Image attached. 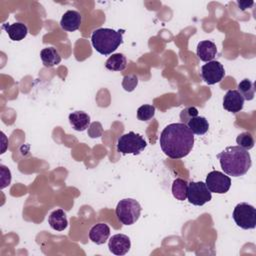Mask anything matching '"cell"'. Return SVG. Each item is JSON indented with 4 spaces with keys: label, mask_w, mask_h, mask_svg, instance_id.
<instances>
[{
    "label": "cell",
    "mask_w": 256,
    "mask_h": 256,
    "mask_svg": "<svg viewBox=\"0 0 256 256\" xmlns=\"http://www.w3.org/2000/svg\"><path fill=\"white\" fill-rule=\"evenodd\" d=\"M159 143L165 155L171 159H180L191 152L194 134L184 123H171L162 130Z\"/></svg>",
    "instance_id": "cell-1"
},
{
    "label": "cell",
    "mask_w": 256,
    "mask_h": 256,
    "mask_svg": "<svg viewBox=\"0 0 256 256\" xmlns=\"http://www.w3.org/2000/svg\"><path fill=\"white\" fill-rule=\"evenodd\" d=\"M220 166L225 174L233 177L243 176L251 167L249 152L240 146H229L217 154Z\"/></svg>",
    "instance_id": "cell-2"
},
{
    "label": "cell",
    "mask_w": 256,
    "mask_h": 256,
    "mask_svg": "<svg viewBox=\"0 0 256 256\" xmlns=\"http://www.w3.org/2000/svg\"><path fill=\"white\" fill-rule=\"evenodd\" d=\"M123 42V30L116 31L110 28H98L91 35L94 49L102 55H110Z\"/></svg>",
    "instance_id": "cell-3"
},
{
    "label": "cell",
    "mask_w": 256,
    "mask_h": 256,
    "mask_svg": "<svg viewBox=\"0 0 256 256\" xmlns=\"http://www.w3.org/2000/svg\"><path fill=\"white\" fill-rule=\"evenodd\" d=\"M141 206L139 202L132 198H125L118 202L115 212L118 220L124 225L134 224L140 217Z\"/></svg>",
    "instance_id": "cell-4"
},
{
    "label": "cell",
    "mask_w": 256,
    "mask_h": 256,
    "mask_svg": "<svg viewBox=\"0 0 256 256\" xmlns=\"http://www.w3.org/2000/svg\"><path fill=\"white\" fill-rule=\"evenodd\" d=\"M147 146V142L140 134L133 131L123 134L119 137L117 142V151L121 154H140Z\"/></svg>",
    "instance_id": "cell-5"
},
{
    "label": "cell",
    "mask_w": 256,
    "mask_h": 256,
    "mask_svg": "<svg viewBox=\"0 0 256 256\" xmlns=\"http://www.w3.org/2000/svg\"><path fill=\"white\" fill-rule=\"evenodd\" d=\"M232 217L237 226L242 229H254L256 227V209L245 202L239 203L233 210Z\"/></svg>",
    "instance_id": "cell-6"
},
{
    "label": "cell",
    "mask_w": 256,
    "mask_h": 256,
    "mask_svg": "<svg viewBox=\"0 0 256 256\" xmlns=\"http://www.w3.org/2000/svg\"><path fill=\"white\" fill-rule=\"evenodd\" d=\"M212 198L210 190L207 188L206 184L202 181L194 182L191 181L188 183L187 190V199L189 203L195 206H202L205 203L209 202Z\"/></svg>",
    "instance_id": "cell-7"
},
{
    "label": "cell",
    "mask_w": 256,
    "mask_h": 256,
    "mask_svg": "<svg viewBox=\"0 0 256 256\" xmlns=\"http://www.w3.org/2000/svg\"><path fill=\"white\" fill-rule=\"evenodd\" d=\"M205 184L211 193L224 194L228 192L231 187V179L224 173L213 170L208 173Z\"/></svg>",
    "instance_id": "cell-8"
},
{
    "label": "cell",
    "mask_w": 256,
    "mask_h": 256,
    "mask_svg": "<svg viewBox=\"0 0 256 256\" xmlns=\"http://www.w3.org/2000/svg\"><path fill=\"white\" fill-rule=\"evenodd\" d=\"M201 76L208 85L219 83L225 76L223 65L216 60H212L204 64L201 68Z\"/></svg>",
    "instance_id": "cell-9"
},
{
    "label": "cell",
    "mask_w": 256,
    "mask_h": 256,
    "mask_svg": "<svg viewBox=\"0 0 256 256\" xmlns=\"http://www.w3.org/2000/svg\"><path fill=\"white\" fill-rule=\"evenodd\" d=\"M131 247L130 239L125 234H115L108 242V248L114 255H125Z\"/></svg>",
    "instance_id": "cell-10"
},
{
    "label": "cell",
    "mask_w": 256,
    "mask_h": 256,
    "mask_svg": "<svg viewBox=\"0 0 256 256\" xmlns=\"http://www.w3.org/2000/svg\"><path fill=\"white\" fill-rule=\"evenodd\" d=\"M244 98L237 90H228L223 98V108L229 112L237 113L243 109Z\"/></svg>",
    "instance_id": "cell-11"
},
{
    "label": "cell",
    "mask_w": 256,
    "mask_h": 256,
    "mask_svg": "<svg viewBox=\"0 0 256 256\" xmlns=\"http://www.w3.org/2000/svg\"><path fill=\"white\" fill-rule=\"evenodd\" d=\"M82 21L81 14L76 10L66 11L60 21V26L63 30L68 32H73L79 29Z\"/></svg>",
    "instance_id": "cell-12"
},
{
    "label": "cell",
    "mask_w": 256,
    "mask_h": 256,
    "mask_svg": "<svg viewBox=\"0 0 256 256\" xmlns=\"http://www.w3.org/2000/svg\"><path fill=\"white\" fill-rule=\"evenodd\" d=\"M197 56L204 62L212 61L217 54L216 44L210 40L200 41L197 45Z\"/></svg>",
    "instance_id": "cell-13"
},
{
    "label": "cell",
    "mask_w": 256,
    "mask_h": 256,
    "mask_svg": "<svg viewBox=\"0 0 256 256\" xmlns=\"http://www.w3.org/2000/svg\"><path fill=\"white\" fill-rule=\"evenodd\" d=\"M110 235V228L105 223H98L91 227L89 231V238L97 245L104 244Z\"/></svg>",
    "instance_id": "cell-14"
},
{
    "label": "cell",
    "mask_w": 256,
    "mask_h": 256,
    "mask_svg": "<svg viewBox=\"0 0 256 256\" xmlns=\"http://www.w3.org/2000/svg\"><path fill=\"white\" fill-rule=\"evenodd\" d=\"M2 28L5 29L8 36L13 41H21L28 33L27 26L22 22H15L13 24H3Z\"/></svg>",
    "instance_id": "cell-15"
},
{
    "label": "cell",
    "mask_w": 256,
    "mask_h": 256,
    "mask_svg": "<svg viewBox=\"0 0 256 256\" xmlns=\"http://www.w3.org/2000/svg\"><path fill=\"white\" fill-rule=\"evenodd\" d=\"M69 122L76 131H84L90 126V116L84 111H75L69 114Z\"/></svg>",
    "instance_id": "cell-16"
},
{
    "label": "cell",
    "mask_w": 256,
    "mask_h": 256,
    "mask_svg": "<svg viewBox=\"0 0 256 256\" xmlns=\"http://www.w3.org/2000/svg\"><path fill=\"white\" fill-rule=\"evenodd\" d=\"M48 223L50 227L56 231L65 230L68 226L66 213L62 209L54 210L48 217Z\"/></svg>",
    "instance_id": "cell-17"
},
{
    "label": "cell",
    "mask_w": 256,
    "mask_h": 256,
    "mask_svg": "<svg viewBox=\"0 0 256 256\" xmlns=\"http://www.w3.org/2000/svg\"><path fill=\"white\" fill-rule=\"evenodd\" d=\"M40 58L46 67L56 66L61 62V56L53 47L43 48L40 52Z\"/></svg>",
    "instance_id": "cell-18"
},
{
    "label": "cell",
    "mask_w": 256,
    "mask_h": 256,
    "mask_svg": "<svg viewBox=\"0 0 256 256\" xmlns=\"http://www.w3.org/2000/svg\"><path fill=\"white\" fill-rule=\"evenodd\" d=\"M186 125L192 133L196 135H204L209 129L208 120L203 116H196L192 118Z\"/></svg>",
    "instance_id": "cell-19"
},
{
    "label": "cell",
    "mask_w": 256,
    "mask_h": 256,
    "mask_svg": "<svg viewBox=\"0 0 256 256\" xmlns=\"http://www.w3.org/2000/svg\"><path fill=\"white\" fill-rule=\"evenodd\" d=\"M126 57L121 53L112 54L105 63V67L111 71H123L126 68Z\"/></svg>",
    "instance_id": "cell-20"
},
{
    "label": "cell",
    "mask_w": 256,
    "mask_h": 256,
    "mask_svg": "<svg viewBox=\"0 0 256 256\" xmlns=\"http://www.w3.org/2000/svg\"><path fill=\"white\" fill-rule=\"evenodd\" d=\"M187 190H188V182L184 179L177 178L172 183V194L173 196L179 200L184 201L187 198Z\"/></svg>",
    "instance_id": "cell-21"
},
{
    "label": "cell",
    "mask_w": 256,
    "mask_h": 256,
    "mask_svg": "<svg viewBox=\"0 0 256 256\" xmlns=\"http://www.w3.org/2000/svg\"><path fill=\"white\" fill-rule=\"evenodd\" d=\"M244 100L250 101L254 98L255 95V88H254V83L251 82L249 79H243L239 84H238V90H237Z\"/></svg>",
    "instance_id": "cell-22"
},
{
    "label": "cell",
    "mask_w": 256,
    "mask_h": 256,
    "mask_svg": "<svg viewBox=\"0 0 256 256\" xmlns=\"http://www.w3.org/2000/svg\"><path fill=\"white\" fill-rule=\"evenodd\" d=\"M236 143L238 146L248 151L254 147V138L250 132H242L237 136Z\"/></svg>",
    "instance_id": "cell-23"
},
{
    "label": "cell",
    "mask_w": 256,
    "mask_h": 256,
    "mask_svg": "<svg viewBox=\"0 0 256 256\" xmlns=\"http://www.w3.org/2000/svg\"><path fill=\"white\" fill-rule=\"evenodd\" d=\"M155 114V107L153 105L144 104L137 110V118L141 121H148L153 118Z\"/></svg>",
    "instance_id": "cell-24"
},
{
    "label": "cell",
    "mask_w": 256,
    "mask_h": 256,
    "mask_svg": "<svg viewBox=\"0 0 256 256\" xmlns=\"http://www.w3.org/2000/svg\"><path fill=\"white\" fill-rule=\"evenodd\" d=\"M198 116V110L197 108L191 106V107H187V108H184L181 112H180V120H181V123H184V124H187L192 118Z\"/></svg>",
    "instance_id": "cell-25"
},
{
    "label": "cell",
    "mask_w": 256,
    "mask_h": 256,
    "mask_svg": "<svg viewBox=\"0 0 256 256\" xmlns=\"http://www.w3.org/2000/svg\"><path fill=\"white\" fill-rule=\"evenodd\" d=\"M137 84H138V78L136 75H127L123 78V81H122V86L124 90L128 92L133 91L136 88Z\"/></svg>",
    "instance_id": "cell-26"
},
{
    "label": "cell",
    "mask_w": 256,
    "mask_h": 256,
    "mask_svg": "<svg viewBox=\"0 0 256 256\" xmlns=\"http://www.w3.org/2000/svg\"><path fill=\"white\" fill-rule=\"evenodd\" d=\"M0 171H1V176H0V181H1V189L7 187L10 182H11V173L10 170L5 167L4 165L0 166Z\"/></svg>",
    "instance_id": "cell-27"
},
{
    "label": "cell",
    "mask_w": 256,
    "mask_h": 256,
    "mask_svg": "<svg viewBox=\"0 0 256 256\" xmlns=\"http://www.w3.org/2000/svg\"><path fill=\"white\" fill-rule=\"evenodd\" d=\"M102 132H103L102 125L99 122H93L92 124H90V126L88 128V135L91 138L100 137L102 135Z\"/></svg>",
    "instance_id": "cell-28"
}]
</instances>
